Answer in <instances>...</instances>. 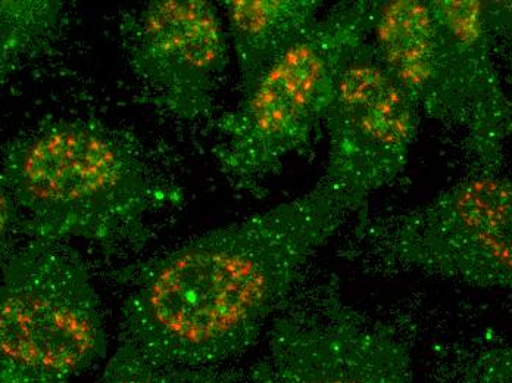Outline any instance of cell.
Instances as JSON below:
<instances>
[{
    "label": "cell",
    "mask_w": 512,
    "mask_h": 383,
    "mask_svg": "<svg viewBox=\"0 0 512 383\" xmlns=\"http://www.w3.org/2000/svg\"><path fill=\"white\" fill-rule=\"evenodd\" d=\"M255 383H415L407 345L333 298L286 305Z\"/></svg>",
    "instance_id": "52a82bcc"
},
{
    "label": "cell",
    "mask_w": 512,
    "mask_h": 383,
    "mask_svg": "<svg viewBox=\"0 0 512 383\" xmlns=\"http://www.w3.org/2000/svg\"><path fill=\"white\" fill-rule=\"evenodd\" d=\"M108 353L86 264L62 242L30 239L6 255L0 286V383H71Z\"/></svg>",
    "instance_id": "277c9868"
},
{
    "label": "cell",
    "mask_w": 512,
    "mask_h": 383,
    "mask_svg": "<svg viewBox=\"0 0 512 383\" xmlns=\"http://www.w3.org/2000/svg\"><path fill=\"white\" fill-rule=\"evenodd\" d=\"M324 121L329 163L323 180L357 213L404 173L420 110L387 73L368 39L343 65Z\"/></svg>",
    "instance_id": "8992f818"
},
{
    "label": "cell",
    "mask_w": 512,
    "mask_h": 383,
    "mask_svg": "<svg viewBox=\"0 0 512 383\" xmlns=\"http://www.w3.org/2000/svg\"><path fill=\"white\" fill-rule=\"evenodd\" d=\"M371 45L387 73L429 115L435 98L437 31L429 2H373Z\"/></svg>",
    "instance_id": "30bf717a"
},
{
    "label": "cell",
    "mask_w": 512,
    "mask_h": 383,
    "mask_svg": "<svg viewBox=\"0 0 512 383\" xmlns=\"http://www.w3.org/2000/svg\"><path fill=\"white\" fill-rule=\"evenodd\" d=\"M460 383H512V345L477 357Z\"/></svg>",
    "instance_id": "5bb4252c"
},
{
    "label": "cell",
    "mask_w": 512,
    "mask_h": 383,
    "mask_svg": "<svg viewBox=\"0 0 512 383\" xmlns=\"http://www.w3.org/2000/svg\"><path fill=\"white\" fill-rule=\"evenodd\" d=\"M373 2L336 6L315 30L265 70L218 121V163L242 185L282 167L324 121L340 71L371 34Z\"/></svg>",
    "instance_id": "3957f363"
},
{
    "label": "cell",
    "mask_w": 512,
    "mask_h": 383,
    "mask_svg": "<svg viewBox=\"0 0 512 383\" xmlns=\"http://www.w3.org/2000/svg\"><path fill=\"white\" fill-rule=\"evenodd\" d=\"M224 5L243 92L320 23L321 3L315 0H236Z\"/></svg>",
    "instance_id": "8fae6325"
},
{
    "label": "cell",
    "mask_w": 512,
    "mask_h": 383,
    "mask_svg": "<svg viewBox=\"0 0 512 383\" xmlns=\"http://www.w3.org/2000/svg\"><path fill=\"white\" fill-rule=\"evenodd\" d=\"M134 73L159 105L186 120L209 114L229 61L217 9L204 0L151 2L130 31Z\"/></svg>",
    "instance_id": "9c48e42d"
},
{
    "label": "cell",
    "mask_w": 512,
    "mask_h": 383,
    "mask_svg": "<svg viewBox=\"0 0 512 383\" xmlns=\"http://www.w3.org/2000/svg\"><path fill=\"white\" fill-rule=\"evenodd\" d=\"M168 198L137 149L101 121L43 123L3 151L2 238L20 227L40 241L142 244L145 217Z\"/></svg>",
    "instance_id": "7a4b0ae2"
},
{
    "label": "cell",
    "mask_w": 512,
    "mask_h": 383,
    "mask_svg": "<svg viewBox=\"0 0 512 383\" xmlns=\"http://www.w3.org/2000/svg\"><path fill=\"white\" fill-rule=\"evenodd\" d=\"M102 383H195V373L159 366L120 344L103 373Z\"/></svg>",
    "instance_id": "4fadbf2b"
},
{
    "label": "cell",
    "mask_w": 512,
    "mask_h": 383,
    "mask_svg": "<svg viewBox=\"0 0 512 383\" xmlns=\"http://www.w3.org/2000/svg\"><path fill=\"white\" fill-rule=\"evenodd\" d=\"M0 11V65L5 77L21 59L48 40L58 26L62 3L53 0H5Z\"/></svg>",
    "instance_id": "7c38bea8"
},
{
    "label": "cell",
    "mask_w": 512,
    "mask_h": 383,
    "mask_svg": "<svg viewBox=\"0 0 512 383\" xmlns=\"http://www.w3.org/2000/svg\"><path fill=\"white\" fill-rule=\"evenodd\" d=\"M483 11L495 54L501 55L512 73V0L483 2Z\"/></svg>",
    "instance_id": "9a60e30c"
},
{
    "label": "cell",
    "mask_w": 512,
    "mask_h": 383,
    "mask_svg": "<svg viewBox=\"0 0 512 383\" xmlns=\"http://www.w3.org/2000/svg\"><path fill=\"white\" fill-rule=\"evenodd\" d=\"M435 98L427 117L461 130L480 173H499L512 135V104L496 68L483 2L433 0Z\"/></svg>",
    "instance_id": "ba28073f"
},
{
    "label": "cell",
    "mask_w": 512,
    "mask_h": 383,
    "mask_svg": "<svg viewBox=\"0 0 512 383\" xmlns=\"http://www.w3.org/2000/svg\"><path fill=\"white\" fill-rule=\"evenodd\" d=\"M349 214L321 179L292 201L152 261L121 308V344L189 373L240 356L289 302L311 258Z\"/></svg>",
    "instance_id": "6da1fadb"
},
{
    "label": "cell",
    "mask_w": 512,
    "mask_h": 383,
    "mask_svg": "<svg viewBox=\"0 0 512 383\" xmlns=\"http://www.w3.org/2000/svg\"><path fill=\"white\" fill-rule=\"evenodd\" d=\"M383 239L411 269L512 289V179L476 171L393 220Z\"/></svg>",
    "instance_id": "5b68a950"
}]
</instances>
